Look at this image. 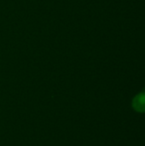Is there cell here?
<instances>
[{
	"label": "cell",
	"mask_w": 145,
	"mask_h": 146,
	"mask_svg": "<svg viewBox=\"0 0 145 146\" xmlns=\"http://www.w3.org/2000/svg\"><path fill=\"white\" fill-rule=\"evenodd\" d=\"M133 109L140 113H145V92L138 94L132 100Z\"/></svg>",
	"instance_id": "1"
}]
</instances>
